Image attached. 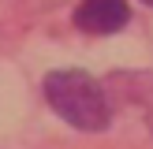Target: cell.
Listing matches in <instances>:
<instances>
[{"label":"cell","instance_id":"1","mask_svg":"<svg viewBox=\"0 0 153 149\" xmlns=\"http://www.w3.org/2000/svg\"><path fill=\"white\" fill-rule=\"evenodd\" d=\"M45 101L56 108L60 119H67L79 131H105L112 123V104L105 97V86L86 71H49L45 74Z\"/></svg>","mask_w":153,"mask_h":149},{"label":"cell","instance_id":"2","mask_svg":"<svg viewBox=\"0 0 153 149\" xmlns=\"http://www.w3.org/2000/svg\"><path fill=\"white\" fill-rule=\"evenodd\" d=\"M127 19H131L127 0H82L75 7V22L86 34H116L127 26Z\"/></svg>","mask_w":153,"mask_h":149},{"label":"cell","instance_id":"3","mask_svg":"<svg viewBox=\"0 0 153 149\" xmlns=\"http://www.w3.org/2000/svg\"><path fill=\"white\" fill-rule=\"evenodd\" d=\"M146 4H153V0H146Z\"/></svg>","mask_w":153,"mask_h":149}]
</instances>
